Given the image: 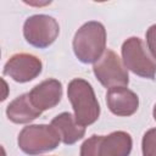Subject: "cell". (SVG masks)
<instances>
[{"label":"cell","instance_id":"6da1fadb","mask_svg":"<svg viewBox=\"0 0 156 156\" xmlns=\"http://www.w3.org/2000/svg\"><path fill=\"white\" fill-rule=\"evenodd\" d=\"M73 52L82 63L98 62L106 51V29L101 22L89 21L78 28L72 41Z\"/></svg>","mask_w":156,"mask_h":156},{"label":"cell","instance_id":"7a4b0ae2","mask_svg":"<svg viewBox=\"0 0 156 156\" xmlns=\"http://www.w3.org/2000/svg\"><path fill=\"white\" fill-rule=\"evenodd\" d=\"M67 96L78 124L87 127L98 121L100 116V105L88 80L83 78L72 79L67 87Z\"/></svg>","mask_w":156,"mask_h":156},{"label":"cell","instance_id":"3957f363","mask_svg":"<svg viewBox=\"0 0 156 156\" xmlns=\"http://www.w3.org/2000/svg\"><path fill=\"white\" fill-rule=\"evenodd\" d=\"M133 140L129 133L116 130L107 135H91L80 145V156H129Z\"/></svg>","mask_w":156,"mask_h":156},{"label":"cell","instance_id":"277c9868","mask_svg":"<svg viewBox=\"0 0 156 156\" xmlns=\"http://www.w3.org/2000/svg\"><path fill=\"white\" fill-rule=\"evenodd\" d=\"M60 141L61 138L51 124H29L23 127L17 138L20 149L29 156L55 150Z\"/></svg>","mask_w":156,"mask_h":156},{"label":"cell","instance_id":"5b68a950","mask_svg":"<svg viewBox=\"0 0 156 156\" xmlns=\"http://www.w3.org/2000/svg\"><path fill=\"white\" fill-rule=\"evenodd\" d=\"M123 65L134 74L155 79L156 77V60L147 52L144 41L139 37H130L126 39L121 48Z\"/></svg>","mask_w":156,"mask_h":156},{"label":"cell","instance_id":"8992f818","mask_svg":"<svg viewBox=\"0 0 156 156\" xmlns=\"http://www.w3.org/2000/svg\"><path fill=\"white\" fill-rule=\"evenodd\" d=\"M60 33L57 21L49 15H33L29 16L23 24V37L26 41L39 49L50 46Z\"/></svg>","mask_w":156,"mask_h":156},{"label":"cell","instance_id":"52a82bcc","mask_svg":"<svg viewBox=\"0 0 156 156\" xmlns=\"http://www.w3.org/2000/svg\"><path fill=\"white\" fill-rule=\"evenodd\" d=\"M93 72L101 85L108 89L113 87H127L129 83L128 69L118 55L111 49H107L101 58L94 63Z\"/></svg>","mask_w":156,"mask_h":156},{"label":"cell","instance_id":"ba28073f","mask_svg":"<svg viewBox=\"0 0 156 156\" xmlns=\"http://www.w3.org/2000/svg\"><path fill=\"white\" fill-rule=\"evenodd\" d=\"M41 69L43 63L39 57L27 52H18L6 61L2 72L17 83H27L35 79Z\"/></svg>","mask_w":156,"mask_h":156},{"label":"cell","instance_id":"9c48e42d","mask_svg":"<svg viewBox=\"0 0 156 156\" xmlns=\"http://www.w3.org/2000/svg\"><path fill=\"white\" fill-rule=\"evenodd\" d=\"M106 104L113 115L128 117L138 111L139 96L127 87H113L106 93Z\"/></svg>","mask_w":156,"mask_h":156},{"label":"cell","instance_id":"30bf717a","mask_svg":"<svg viewBox=\"0 0 156 156\" xmlns=\"http://www.w3.org/2000/svg\"><path fill=\"white\" fill-rule=\"evenodd\" d=\"M32 104L41 112L55 107L62 98V84L55 78H49L37 84L29 93Z\"/></svg>","mask_w":156,"mask_h":156},{"label":"cell","instance_id":"8fae6325","mask_svg":"<svg viewBox=\"0 0 156 156\" xmlns=\"http://www.w3.org/2000/svg\"><path fill=\"white\" fill-rule=\"evenodd\" d=\"M58 133L61 141L66 145H73L85 135V127L77 123L74 115L62 112L52 118L50 123Z\"/></svg>","mask_w":156,"mask_h":156},{"label":"cell","instance_id":"7c38bea8","mask_svg":"<svg viewBox=\"0 0 156 156\" xmlns=\"http://www.w3.org/2000/svg\"><path fill=\"white\" fill-rule=\"evenodd\" d=\"M41 115V111L38 110L30 101L29 94H22L12 100L6 107L7 118L17 124H26Z\"/></svg>","mask_w":156,"mask_h":156},{"label":"cell","instance_id":"4fadbf2b","mask_svg":"<svg viewBox=\"0 0 156 156\" xmlns=\"http://www.w3.org/2000/svg\"><path fill=\"white\" fill-rule=\"evenodd\" d=\"M143 156H156V128L145 132L141 140Z\"/></svg>","mask_w":156,"mask_h":156},{"label":"cell","instance_id":"5bb4252c","mask_svg":"<svg viewBox=\"0 0 156 156\" xmlns=\"http://www.w3.org/2000/svg\"><path fill=\"white\" fill-rule=\"evenodd\" d=\"M146 45L151 56L156 60V24H152L146 30Z\"/></svg>","mask_w":156,"mask_h":156},{"label":"cell","instance_id":"9a60e30c","mask_svg":"<svg viewBox=\"0 0 156 156\" xmlns=\"http://www.w3.org/2000/svg\"><path fill=\"white\" fill-rule=\"evenodd\" d=\"M152 116H154V119L156 121V104L154 106V110H152Z\"/></svg>","mask_w":156,"mask_h":156}]
</instances>
